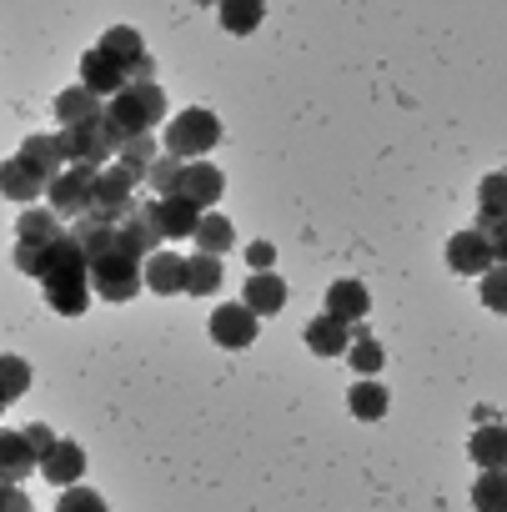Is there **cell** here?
<instances>
[{
  "label": "cell",
  "mask_w": 507,
  "mask_h": 512,
  "mask_svg": "<svg viewBox=\"0 0 507 512\" xmlns=\"http://www.w3.org/2000/svg\"><path fill=\"white\" fill-rule=\"evenodd\" d=\"M41 287H46V302L61 312V317H81L96 297L91 287V262H86V251L81 241L66 231L56 246H46V267H41Z\"/></svg>",
  "instance_id": "1"
},
{
  "label": "cell",
  "mask_w": 507,
  "mask_h": 512,
  "mask_svg": "<svg viewBox=\"0 0 507 512\" xmlns=\"http://www.w3.org/2000/svg\"><path fill=\"white\" fill-rule=\"evenodd\" d=\"M56 136H61L71 166L106 171V166H116V156H121V131H116V121H111V106H106V116H96V121H86V126H66V131H56Z\"/></svg>",
  "instance_id": "2"
},
{
  "label": "cell",
  "mask_w": 507,
  "mask_h": 512,
  "mask_svg": "<svg viewBox=\"0 0 507 512\" xmlns=\"http://www.w3.org/2000/svg\"><path fill=\"white\" fill-rule=\"evenodd\" d=\"M91 287H96L101 302H131L146 287V262H136V256L116 241L106 256L91 262Z\"/></svg>",
  "instance_id": "3"
},
{
  "label": "cell",
  "mask_w": 507,
  "mask_h": 512,
  "mask_svg": "<svg viewBox=\"0 0 507 512\" xmlns=\"http://www.w3.org/2000/svg\"><path fill=\"white\" fill-rule=\"evenodd\" d=\"M161 116H166V91H161V81H151V86H126V91L111 101V121H116L121 141L151 136V131L161 126Z\"/></svg>",
  "instance_id": "4"
},
{
  "label": "cell",
  "mask_w": 507,
  "mask_h": 512,
  "mask_svg": "<svg viewBox=\"0 0 507 512\" xmlns=\"http://www.w3.org/2000/svg\"><path fill=\"white\" fill-rule=\"evenodd\" d=\"M221 141V121H216V111H201V106H191V111H176L171 116V126H166V156H176V161H206V151Z\"/></svg>",
  "instance_id": "5"
},
{
  "label": "cell",
  "mask_w": 507,
  "mask_h": 512,
  "mask_svg": "<svg viewBox=\"0 0 507 512\" xmlns=\"http://www.w3.org/2000/svg\"><path fill=\"white\" fill-rule=\"evenodd\" d=\"M81 86L96 91L101 101H116L126 86H136V71H131L121 56H111L106 46H91V51L81 56Z\"/></svg>",
  "instance_id": "6"
},
{
  "label": "cell",
  "mask_w": 507,
  "mask_h": 512,
  "mask_svg": "<svg viewBox=\"0 0 507 512\" xmlns=\"http://www.w3.org/2000/svg\"><path fill=\"white\" fill-rule=\"evenodd\" d=\"M96 181H101V171H91V166H71V171L46 191L51 211H56V216H71V221L91 216V211H96Z\"/></svg>",
  "instance_id": "7"
},
{
  "label": "cell",
  "mask_w": 507,
  "mask_h": 512,
  "mask_svg": "<svg viewBox=\"0 0 507 512\" xmlns=\"http://www.w3.org/2000/svg\"><path fill=\"white\" fill-rule=\"evenodd\" d=\"M136 186H141V181H136L126 166H106L101 181H96V211H91V216L121 226V221L136 211Z\"/></svg>",
  "instance_id": "8"
},
{
  "label": "cell",
  "mask_w": 507,
  "mask_h": 512,
  "mask_svg": "<svg viewBox=\"0 0 507 512\" xmlns=\"http://www.w3.org/2000/svg\"><path fill=\"white\" fill-rule=\"evenodd\" d=\"M166 231H161V201H136V211L121 221V246L136 256V262H151L161 251Z\"/></svg>",
  "instance_id": "9"
},
{
  "label": "cell",
  "mask_w": 507,
  "mask_h": 512,
  "mask_svg": "<svg viewBox=\"0 0 507 512\" xmlns=\"http://www.w3.org/2000/svg\"><path fill=\"white\" fill-rule=\"evenodd\" d=\"M16 161H21V166H26V171H31V176H36V181H41L46 191H51V186H56V181H61V176L71 171V161H66V146H61V136H41V131L21 141Z\"/></svg>",
  "instance_id": "10"
},
{
  "label": "cell",
  "mask_w": 507,
  "mask_h": 512,
  "mask_svg": "<svg viewBox=\"0 0 507 512\" xmlns=\"http://www.w3.org/2000/svg\"><path fill=\"white\" fill-rule=\"evenodd\" d=\"M257 322H262V317L251 312L246 302H226V307L211 312V342L226 347V352H241V347L257 342Z\"/></svg>",
  "instance_id": "11"
},
{
  "label": "cell",
  "mask_w": 507,
  "mask_h": 512,
  "mask_svg": "<svg viewBox=\"0 0 507 512\" xmlns=\"http://www.w3.org/2000/svg\"><path fill=\"white\" fill-rule=\"evenodd\" d=\"M447 267L462 272V277H487V272L497 267L492 241H487L477 226H472V231H457V236L447 241Z\"/></svg>",
  "instance_id": "12"
},
{
  "label": "cell",
  "mask_w": 507,
  "mask_h": 512,
  "mask_svg": "<svg viewBox=\"0 0 507 512\" xmlns=\"http://www.w3.org/2000/svg\"><path fill=\"white\" fill-rule=\"evenodd\" d=\"M221 191H226V176H221V166H211V161H191V166L181 171V186H176V196H186V201L201 206V211H211V206L221 201Z\"/></svg>",
  "instance_id": "13"
},
{
  "label": "cell",
  "mask_w": 507,
  "mask_h": 512,
  "mask_svg": "<svg viewBox=\"0 0 507 512\" xmlns=\"http://www.w3.org/2000/svg\"><path fill=\"white\" fill-rule=\"evenodd\" d=\"M352 342H357L352 327H347L342 317H332V312H322V317L307 322V347H312L317 357H347Z\"/></svg>",
  "instance_id": "14"
},
{
  "label": "cell",
  "mask_w": 507,
  "mask_h": 512,
  "mask_svg": "<svg viewBox=\"0 0 507 512\" xmlns=\"http://www.w3.org/2000/svg\"><path fill=\"white\" fill-rule=\"evenodd\" d=\"M81 472H86V447H81V442H71V437H61V442H56V452L41 462V477H46V482H56L61 492H66V487H81Z\"/></svg>",
  "instance_id": "15"
},
{
  "label": "cell",
  "mask_w": 507,
  "mask_h": 512,
  "mask_svg": "<svg viewBox=\"0 0 507 512\" xmlns=\"http://www.w3.org/2000/svg\"><path fill=\"white\" fill-rule=\"evenodd\" d=\"M241 302L257 312V317H272V312L287 307V282H282L277 272H251L246 287H241Z\"/></svg>",
  "instance_id": "16"
},
{
  "label": "cell",
  "mask_w": 507,
  "mask_h": 512,
  "mask_svg": "<svg viewBox=\"0 0 507 512\" xmlns=\"http://www.w3.org/2000/svg\"><path fill=\"white\" fill-rule=\"evenodd\" d=\"M106 106H111V101H101L96 91L71 86V91H61V96H56V121H61V131H66V126H86V121L106 116Z\"/></svg>",
  "instance_id": "17"
},
{
  "label": "cell",
  "mask_w": 507,
  "mask_h": 512,
  "mask_svg": "<svg viewBox=\"0 0 507 512\" xmlns=\"http://www.w3.org/2000/svg\"><path fill=\"white\" fill-rule=\"evenodd\" d=\"M467 452H472V462H477L482 472H507V427H502V422L477 427L472 442H467Z\"/></svg>",
  "instance_id": "18"
},
{
  "label": "cell",
  "mask_w": 507,
  "mask_h": 512,
  "mask_svg": "<svg viewBox=\"0 0 507 512\" xmlns=\"http://www.w3.org/2000/svg\"><path fill=\"white\" fill-rule=\"evenodd\" d=\"M146 287H151L156 297H176V292H186V256H176V251H156L151 262H146Z\"/></svg>",
  "instance_id": "19"
},
{
  "label": "cell",
  "mask_w": 507,
  "mask_h": 512,
  "mask_svg": "<svg viewBox=\"0 0 507 512\" xmlns=\"http://www.w3.org/2000/svg\"><path fill=\"white\" fill-rule=\"evenodd\" d=\"M502 221H507V171H492L477 186V231H492Z\"/></svg>",
  "instance_id": "20"
},
{
  "label": "cell",
  "mask_w": 507,
  "mask_h": 512,
  "mask_svg": "<svg viewBox=\"0 0 507 512\" xmlns=\"http://www.w3.org/2000/svg\"><path fill=\"white\" fill-rule=\"evenodd\" d=\"M0 462H6V482L41 472V452L26 442V432H0Z\"/></svg>",
  "instance_id": "21"
},
{
  "label": "cell",
  "mask_w": 507,
  "mask_h": 512,
  "mask_svg": "<svg viewBox=\"0 0 507 512\" xmlns=\"http://www.w3.org/2000/svg\"><path fill=\"white\" fill-rule=\"evenodd\" d=\"M327 312L352 327V322H362V317L372 312V292H367L362 282H332V287H327Z\"/></svg>",
  "instance_id": "22"
},
{
  "label": "cell",
  "mask_w": 507,
  "mask_h": 512,
  "mask_svg": "<svg viewBox=\"0 0 507 512\" xmlns=\"http://www.w3.org/2000/svg\"><path fill=\"white\" fill-rule=\"evenodd\" d=\"M201 206H191L186 196H166L161 201V231L171 236V241H181V236H196L201 231Z\"/></svg>",
  "instance_id": "23"
},
{
  "label": "cell",
  "mask_w": 507,
  "mask_h": 512,
  "mask_svg": "<svg viewBox=\"0 0 507 512\" xmlns=\"http://www.w3.org/2000/svg\"><path fill=\"white\" fill-rule=\"evenodd\" d=\"M347 407H352V417H362V422H382V417H387V407H392V397H387V387H382V382L357 377V387L347 392Z\"/></svg>",
  "instance_id": "24"
},
{
  "label": "cell",
  "mask_w": 507,
  "mask_h": 512,
  "mask_svg": "<svg viewBox=\"0 0 507 512\" xmlns=\"http://www.w3.org/2000/svg\"><path fill=\"white\" fill-rule=\"evenodd\" d=\"M166 151L156 146V136H131V141H121V156H116V166H126L141 186H146V176H151V166L161 161Z\"/></svg>",
  "instance_id": "25"
},
{
  "label": "cell",
  "mask_w": 507,
  "mask_h": 512,
  "mask_svg": "<svg viewBox=\"0 0 507 512\" xmlns=\"http://www.w3.org/2000/svg\"><path fill=\"white\" fill-rule=\"evenodd\" d=\"M221 256H206V251H196V256H186V292L191 297H211V292H221Z\"/></svg>",
  "instance_id": "26"
},
{
  "label": "cell",
  "mask_w": 507,
  "mask_h": 512,
  "mask_svg": "<svg viewBox=\"0 0 507 512\" xmlns=\"http://www.w3.org/2000/svg\"><path fill=\"white\" fill-rule=\"evenodd\" d=\"M16 231H21V241H31V246H56L66 231H61V216L46 206V211H21V221H16Z\"/></svg>",
  "instance_id": "27"
},
{
  "label": "cell",
  "mask_w": 507,
  "mask_h": 512,
  "mask_svg": "<svg viewBox=\"0 0 507 512\" xmlns=\"http://www.w3.org/2000/svg\"><path fill=\"white\" fill-rule=\"evenodd\" d=\"M231 246H236V226H231L226 216L206 211V216H201V231H196V251L221 256V251H231Z\"/></svg>",
  "instance_id": "28"
},
{
  "label": "cell",
  "mask_w": 507,
  "mask_h": 512,
  "mask_svg": "<svg viewBox=\"0 0 507 512\" xmlns=\"http://www.w3.org/2000/svg\"><path fill=\"white\" fill-rule=\"evenodd\" d=\"M101 46H106L111 56H121L131 71L146 61V46H141V31H136V26H111V31L101 36Z\"/></svg>",
  "instance_id": "29"
},
{
  "label": "cell",
  "mask_w": 507,
  "mask_h": 512,
  "mask_svg": "<svg viewBox=\"0 0 507 512\" xmlns=\"http://www.w3.org/2000/svg\"><path fill=\"white\" fill-rule=\"evenodd\" d=\"M472 507L477 512H507V472H482L472 487Z\"/></svg>",
  "instance_id": "30"
},
{
  "label": "cell",
  "mask_w": 507,
  "mask_h": 512,
  "mask_svg": "<svg viewBox=\"0 0 507 512\" xmlns=\"http://www.w3.org/2000/svg\"><path fill=\"white\" fill-rule=\"evenodd\" d=\"M0 186H6V196H11V201H36V196L46 191V186H41V181L16 161V156H11L6 166H0Z\"/></svg>",
  "instance_id": "31"
},
{
  "label": "cell",
  "mask_w": 507,
  "mask_h": 512,
  "mask_svg": "<svg viewBox=\"0 0 507 512\" xmlns=\"http://www.w3.org/2000/svg\"><path fill=\"white\" fill-rule=\"evenodd\" d=\"M262 16H267L262 0H226V6H221V26H226V31H236V36L257 31V21H262Z\"/></svg>",
  "instance_id": "32"
},
{
  "label": "cell",
  "mask_w": 507,
  "mask_h": 512,
  "mask_svg": "<svg viewBox=\"0 0 507 512\" xmlns=\"http://www.w3.org/2000/svg\"><path fill=\"white\" fill-rule=\"evenodd\" d=\"M181 171H186V161H176V156H161V161L151 166V176H146V191H156V201L176 196V186H181Z\"/></svg>",
  "instance_id": "33"
},
{
  "label": "cell",
  "mask_w": 507,
  "mask_h": 512,
  "mask_svg": "<svg viewBox=\"0 0 507 512\" xmlns=\"http://www.w3.org/2000/svg\"><path fill=\"white\" fill-rule=\"evenodd\" d=\"M347 362L357 367V377H372V372H377V367H382L387 357H382V342H377L372 332H362V337L352 342V352H347Z\"/></svg>",
  "instance_id": "34"
},
{
  "label": "cell",
  "mask_w": 507,
  "mask_h": 512,
  "mask_svg": "<svg viewBox=\"0 0 507 512\" xmlns=\"http://www.w3.org/2000/svg\"><path fill=\"white\" fill-rule=\"evenodd\" d=\"M482 307L507 317V267H492V272L482 277Z\"/></svg>",
  "instance_id": "35"
},
{
  "label": "cell",
  "mask_w": 507,
  "mask_h": 512,
  "mask_svg": "<svg viewBox=\"0 0 507 512\" xmlns=\"http://www.w3.org/2000/svg\"><path fill=\"white\" fill-rule=\"evenodd\" d=\"M56 512H106V502H101V492H91V487H66L61 502H56Z\"/></svg>",
  "instance_id": "36"
},
{
  "label": "cell",
  "mask_w": 507,
  "mask_h": 512,
  "mask_svg": "<svg viewBox=\"0 0 507 512\" xmlns=\"http://www.w3.org/2000/svg\"><path fill=\"white\" fill-rule=\"evenodd\" d=\"M0 367H6V392H0V397H6V402H21L26 387H31V367H26L21 357H6Z\"/></svg>",
  "instance_id": "37"
},
{
  "label": "cell",
  "mask_w": 507,
  "mask_h": 512,
  "mask_svg": "<svg viewBox=\"0 0 507 512\" xmlns=\"http://www.w3.org/2000/svg\"><path fill=\"white\" fill-rule=\"evenodd\" d=\"M16 267H21L26 277H41V267H46V246H31V241H16Z\"/></svg>",
  "instance_id": "38"
},
{
  "label": "cell",
  "mask_w": 507,
  "mask_h": 512,
  "mask_svg": "<svg viewBox=\"0 0 507 512\" xmlns=\"http://www.w3.org/2000/svg\"><path fill=\"white\" fill-rule=\"evenodd\" d=\"M21 432H26V442H31V447L41 452V462H46V457L56 452V442H61V437H56V432H51L46 422H31V427H21Z\"/></svg>",
  "instance_id": "39"
},
{
  "label": "cell",
  "mask_w": 507,
  "mask_h": 512,
  "mask_svg": "<svg viewBox=\"0 0 507 512\" xmlns=\"http://www.w3.org/2000/svg\"><path fill=\"white\" fill-rule=\"evenodd\" d=\"M246 262L257 267V272H272V262H277V246H272V241H251V246H246Z\"/></svg>",
  "instance_id": "40"
},
{
  "label": "cell",
  "mask_w": 507,
  "mask_h": 512,
  "mask_svg": "<svg viewBox=\"0 0 507 512\" xmlns=\"http://www.w3.org/2000/svg\"><path fill=\"white\" fill-rule=\"evenodd\" d=\"M0 512H31V502H26L21 482H6V497H0Z\"/></svg>",
  "instance_id": "41"
},
{
  "label": "cell",
  "mask_w": 507,
  "mask_h": 512,
  "mask_svg": "<svg viewBox=\"0 0 507 512\" xmlns=\"http://www.w3.org/2000/svg\"><path fill=\"white\" fill-rule=\"evenodd\" d=\"M487 241H492V256H497V267H507V221L502 226H492V231H482Z\"/></svg>",
  "instance_id": "42"
}]
</instances>
